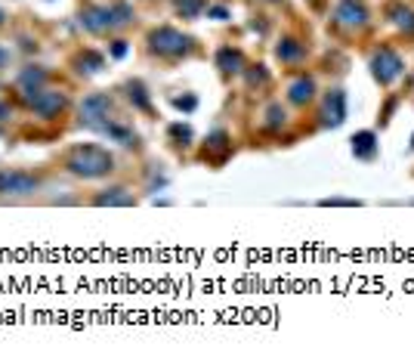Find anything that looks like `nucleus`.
<instances>
[{
    "mask_svg": "<svg viewBox=\"0 0 414 362\" xmlns=\"http://www.w3.org/2000/svg\"><path fill=\"white\" fill-rule=\"evenodd\" d=\"M287 127V108L281 102H269L263 112V130L266 133H281Z\"/></svg>",
    "mask_w": 414,
    "mask_h": 362,
    "instance_id": "6ab92c4d",
    "label": "nucleus"
},
{
    "mask_svg": "<svg viewBox=\"0 0 414 362\" xmlns=\"http://www.w3.org/2000/svg\"><path fill=\"white\" fill-rule=\"evenodd\" d=\"M62 170L77 180H105L115 174V155L99 143H75L62 155Z\"/></svg>",
    "mask_w": 414,
    "mask_h": 362,
    "instance_id": "f257e3e1",
    "label": "nucleus"
},
{
    "mask_svg": "<svg viewBox=\"0 0 414 362\" xmlns=\"http://www.w3.org/2000/svg\"><path fill=\"white\" fill-rule=\"evenodd\" d=\"M77 22L87 35H112L115 25H112V6L105 4H84L81 13H77Z\"/></svg>",
    "mask_w": 414,
    "mask_h": 362,
    "instance_id": "1a4fd4ad",
    "label": "nucleus"
},
{
    "mask_svg": "<svg viewBox=\"0 0 414 362\" xmlns=\"http://www.w3.org/2000/svg\"><path fill=\"white\" fill-rule=\"evenodd\" d=\"M124 99L134 106V112H143V115H152L155 112V106H152V93H148V87L139 77H130V81H124Z\"/></svg>",
    "mask_w": 414,
    "mask_h": 362,
    "instance_id": "f8f14e48",
    "label": "nucleus"
},
{
    "mask_svg": "<svg viewBox=\"0 0 414 362\" xmlns=\"http://www.w3.org/2000/svg\"><path fill=\"white\" fill-rule=\"evenodd\" d=\"M316 90H318V87H316V77L303 72V75H297L294 81L287 84V90H285V93H287V102H291V106L306 108L309 102L316 99Z\"/></svg>",
    "mask_w": 414,
    "mask_h": 362,
    "instance_id": "9b49d317",
    "label": "nucleus"
},
{
    "mask_svg": "<svg viewBox=\"0 0 414 362\" xmlns=\"http://www.w3.org/2000/svg\"><path fill=\"white\" fill-rule=\"evenodd\" d=\"M167 139L174 146H179V149H189L192 146V139H195V133H192V124H183V121H174L167 127Z\"/></svg>",
    "mask_w": 414,
    "mask_h": 362,
    "instance_id": "5701e85b",
    "label": "nucleus"
},
{
    "mask_svg": "<svg viewBox=\"0 0 414 362\" xmlns=\"http://www.w3.org/2000/svg\"><path fill=\"white\" fill-rule=\"evenodd\" d=\"M145 50L152 53V56L164 59V62H183L195 53V37L183 35V31L174 28V25H158V28L148 31Z\"/></svg>",
    "mask_w": 414,
    "mask_h": 362,
    "instance_id": "f03ea898",
    "label": "nucleus"
},
{
    "mask_svg": "<svg viewBox=\"0 0 414 362\" xmlns=\"http://www.w3.org/2000/svg\"><path fill=\"white\" fill-rule=\"evenodd\" d=\"M276 59L281 62V65H300V62L306 59V44L294 35H285L276 44Z\"/></svg>",
    "mask_w": 414,
    "mask_h": 362,
    "instance_id": "dca6fc26",
    "label": "nucleus"
},
{
    "mask_svg": "<svg viewBox=\"0 0 414 362\" xmlns=\"http://www.w3.org/2000/svg\"><path fill=\"white\" fill-rule=\"evenodd\" d=\"M6 19H10V15H6V10H4V6H0V28L6 25Z\"/></svg>",
    "mask_w": 414,
    "mask_h": 362,
    "instance_id": "2f4dec72",
    "label": "nucleus"
},
{
    "mask_svg": "<svg viewBox=\"0 0 414 362\" xmlns=\"http://www.w3.org/2000/svg\"><path fill=\"white\" fill-rule=\"evenodd\" d=\"M72 99H68L65 90H56V87H44L41 93H34V99L28 102V112L37 118V121H56L68 112Z\"/></svg>",
    "mask_w": 414,
    "mask_h": 362,
    "instance_id": "423d86ee",
    "label": "nucleus"
},
{
    "mask_svg": "<svg viewBox=\"0 0 414 362\" xmlns=\"http://www.w3.org/2000/svg\"><path fill=\"white\" fill-rule=\"evenodd\" d=\"M207 152H220V158L226 161L229 158V152H232V139H229V133L226 130H214L207 137V146H205V155Z\"/></svg>",
    "mask_w": 414,
    "mask_h": 362,
    "instance_id": "b1692460",
    "label": "nucleus"
},
{
    "mask_svg": "<svg viewBox=\"0 0 414 362\" xmlns=\"http://www.w3.org/2000/svg\"><path fill=\"white\" fill-rule=\"evenodd\" d=\"M368 65H371V75L377 77L384 87H389V84L399 81V77L405 75V59L393 50V46H380V50H374Z\"/></svg>",
    "mask_w": 414,
    "mask_h": 362,
    "instance_id": "0eeeda50",
    "label": "nucleus"
},
{
    "mask_svg": "<svg viewBox=\"0 0 414 362\" xmlns=\"http://www.w3.org/2000/svg\"><path fill=\"white\" fill-rule=\"evenodd\" d=\"M312 4H316V0H312Z\"/></svg>",
    "mask_w": 414,
    "mask_h": 362,
    "instance_id": "72a5a7b5",
    "label": "nucleus"
},
{
    "mask_svg": "<svg viewBox=\"0 0 414 362\" xmlns=\"http://www.w3.org/2000/svg\"><path fill=\"white\" fill-rule=\"evenodd\" d=\"M72 68L81 77H90V75H99L105 68V56L99 50H93V46H81V50L72 56Z\"/></svg>",
    "mask_w": 414,
    "mask_h": 362,
    "instance_id": "ddd939ff",
    "label": "nucleus"
},
{
    "mask_svg": "<svg viewBox=\"0 0 414 362\" xmlns=\"http://www.w3.org/2000/svg\"><path fill=\"white\" fill-rule=\"evenodd\" d=\"M216 68H220L223 77H238L247 68L245 53H241L238 46H229V44L220 46V50H216Z\"/></svg>",
    "mask_w": 414,
    "mask_h": 362,
    "instance_id": "4468645a",
    "label": "nucleus"
},
{
    "mask_svg": "<svg viewBox=\"0 0 414 362\" xmlns=\"http://www.w3.org/2000/svg\"><path fill=\"white\" fill-rule=\"evenodd\" d=\"M115 121V96L112 93H87L77 106V124L93 133H105Z\"/></svg>",
    "mask_w": 414,
    "mask_h": 362,
    "instance_id": "7ed1b4c3",
    "label": "nucleus"
},
{
    "mask_svg": "<svg viewBox=\"0 0 414 362\" xmlns=\"http://www.w3.org/2000/svg\"><path fill=\"white\" fill-rule=\"evenodd\" d=\"M331 22L337 28H347V31H362L371 22V13L362 0H337Z\"/></svg>",
    "mask_w": 414,
    "mask_h": 362,
    "instance_id": "6e6552de",
    "label": "nucleus"
},
{
    "mask_svg": "<svg viewBox=\"0 0 414 362\" xmlns=\"http://www.w3.org/2000/svg\"><path fill=\"white\" fill-rule=\"evenodd\" d=\"M50 72H46L44 65H25V68H19V75H15V84H13V102L15 106H22V108H28V102L34 99V93H41L44 87H50Z\"/></svg>",
    "mask_w": 414,
    "mask_h": 362,
    "instance_id": "39448f33",
    "label": "nucleus"
},
{
    "mask_svg": "<svg viewBox=\"0 0 414 362\" xmlns=\"http://www.w3.org/2000/svg\"><path fill=\"white\" fill-rule=\"evenodd\" d=\"M411 149H414V137H411Z\"/></svg>",
    "mask_w": 414,
    "mask_h": 362,
    "instance_id": "473e14b6",
    "label": "nucleus"
},
{
    "mask_svg": "<svg viewBox=\"0 0 414 362\" xmlns=\"http://www.w3.org/2000/svg\"><path fill=\"white\" fill-rule=\"evenodd\" d=\"M112 6V25L115 31H121V28H127V25H134V6L127 4V0H115V4H108Z\"/></svg>",
    "mask_w": 414,
    "mask_h": 362,
    "instance_id": "412c9836",
    "label": "nucleus"
},
{
    "mask_svg": "<svg viewBox=\"0 0 414 362\" xmlns=\"http://www.w3.org/2000/svg\"><path fill=\"white\" fill-rule=\"evenodd\" d=\"M241 75H245V81H247V87H251V90L269 87V72H266V65H247Z\"/></svg>",
    "mask_w": 414,
    "mask_h": 362,
    "instance_id": "393cba45",
    "label": "nucleus"
},
{
    "mask_svg": "<svg viewBox=\"0 0 414 362\" xmlns=\"http://www.w3.org/2000/svg\"><path fill=\"white\" fill-rule=\"evenodd\" d=\"M207 15L210 19H229V10H226V6H207Z\"/></svg>",
    "mask_w": 414,
    "mask_h": 362,
    "instance_id": "c756f323",
    "label": "nucleus"
},
{
    "mask_svg": "<svg viewBox=\"0 0 414 362\" xmlns=\"http://www.w3.org/2000/svg\"><path fill=\"white\" fill-rule=\"evenodd\" d=\"M13 112H15V102H10V99H4V96H0V124H6V121H10Z\"/></svg>",
    "mask_w": 414,
    "mask_h": 362,
    "instance_id": "cd10ccee",
    "label": "nucleus"
},
{
    "mask_svg": "<svg viewBox=\"0 0 414 362\" xmlns=\"http://www.w3.org/2000/svg\"><path fill=\"white\" fill-rule=\"evenodd\" d=\"M44 186V177L34 170L0 168V199H28Z\"/></svg>",
    "mask_w": 414,
    "mask_h": 362,
    "instance_id": "20e7f679",
    "label": "nucleus"
},
{
    "mask_svg": "<svg viewBox=\"0 0 414 362\" xmlns=\"http://www.w3.org/2000/svg\"><path fill=\"white\" fill-rule=\"evenodd\" d=\"M10 62H13V53H10V50H6V46H4V44H0V72H4V68H6V65H10Z\"/></svg>",
    "mask_w": 414,
    "mask_h": 362,
    "instance_id": "7c9ffc66",
    "label": "nucleus"
},
{
    "mask_svg": "<svg viewBox=\"0 0 414 362\" xmlns=\"http://www.w3.org/2000/svg\"><path fill=\"white\" fill-rule=\"evenodd\" d=\"M103 137H108L112 143H118V146H124V149H139V133L130 127V124H124L121 118H115V121L108 124Z\"/></svg>",
    "mask_w": 414,
    "mask_h": 362,
    "instance_id": "f3484780",
    "label": "nucleus"
},
{
    "mask_svg": "<svg viewBox=\"0 0 414 362\" xmlns=\"http://www.w3.org/2000/svg\"><path fill=\"white\" fill-rule=\"evenodd\" d=\"M170 102H174V108H179V112H186V115L198 108V96H192V93H186V96H174Z\"/></svg>",
    "mask_w": 414,
    "mask_h": 362,
    "instance_id": "a878e982",
    "label": "nucleus"
},
{
    "mask_svg": "<svg viewBox=\"0 0 414 362\" xmlns=\"http://www.w3.org/2000/svg\"><path fill=\"white\" fill-rule=\"evenodd\" d=\"M377 149H380V143H377V133L374 130H358L353 137V155L358 161H374L377 158Z\"/></svg>",
    "mask_w": 414,
    "mask_h": 362,
    "instance_id": "a211bd4d",
    "label": "nucleus"
},
{
    "mask_svg": "<svg viewBox=\"0 0 414 362\" xmlns=\"http://www.w3.org/2000/svg\"><path fill=\"white\" fill-rule=\"evenodd\" d=\"M90 204H96V208H130V204H136V195L124 186H108L93 195Z\"/></svg>",
    "mask_w": 414,
    "mask_h": 362,
    "instance_id": "2eb2a0df",
    "label": "nucleus"
},
{
    "mask_svg": "<svg viewBox=\"0 0 414 362\" xmlns=\"http://www.w3.org/2000/svg\"><path fill=\"white\" fill-rule=\"evenodd\" d=\"M322 127H340L347 121V93L343 90H328L325 99H322Z\"/></svg>",
    "mask_w": 414,
    "mask_h": 362,
    "instance_id": "9d476101",
    "label": "nucleus"
},
{
    "mask_svg": "<svg viewBox=\"0 0 414 362\" xmlns=\"http://www.w3.org/2000/svg\"><path fill=\"white\" fill-rule=\"evenodd\" d=\"M322 204H334V208H358V199H322Z\"/></svg>",
    "mask_w": 414,
    "mask_h": 362,
    "instance_id": "c85d7f7f",
    "label": "nucleus"
},
{
    "mask_svg": "<svg viewBox=\"0 0 414 362\" xmlns=\"http://www.w3.org/2000/svg\"><path fill=\"white\" fill-rule=\"evenodd\" d=\"M207 0H174V13L179 15V19H198L201 13H207Z\"/></svg>",
    "mask_w": 414,
    "mask_h": 362,
    "instance_id": "4be33fe9",
    "label": "nucleus"
},
{
    "mask_svg": "<svg viewBox=\"0 0 414 362\" xmlns=\"http://www.w3.org/2000/svg\"><path fill=\"white\" fill-rule=\"evenodd\" d=\"M387 19L393 22L399 31H405V35H414V10L411 6H405V4H393L387 10Z\"/></svg>",
    "mask_w": 414,
    "mask_h": 362,
    "instance_id": "aec40b11",
    "label": "nucleus"
},
{
    "mask_svg": "<svg viewBox=\"0 0 414 362\" xmlns=\"http://www.w3.org/2000/svg\"><path fill=\"white\" fill-rule=\"evenodd\" d=\"M127 50H130V46H127L124 37H115V41L108 44V56H112V59H124V56H127Z\"/></svg>",
    "mask_w": 414,
    "mask_h": 362,
    "instance_id": "bb28decb",
    "label": "nucleus"
}]
</instances>
